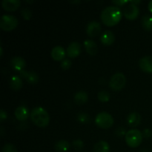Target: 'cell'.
Listing matches in <instances>:
<instances>
[{"label": "cell", "instance_id": "obj_1", "mask_svg": "<svg viewBox=\"0 0 152 152\" xmlns=\"http://www.w3.org/2000/svg\"><path fill=\"white\" fill-rule=\"evenodd\" d=\"M123 13L121 10L117 6L105 7L101 12L100 17L102 22L108 26L116 25L121 19Z\"/></svg>", "mask_w": 152, "mask_h": 152}, {"label": "cell", "instance_id": "obj_2", "mask_svg": "<svg viewBox=\"0 0 152 152\" xmlns=\"http://www.w3.org/2000/svg\"><path fill=\"white\" fill-rule=\"evenodd\" d=\"M30 117L34 124L39 127H45L48 126L50 121V116L48 111L40 106L33 108L30 114Z\"/></svg>", "mask_w": 152, "mask_h": 152}, {"label": "cell", "instance_id": "obj_3", "mask_svg": "<svg viewBox=\"0 0 152 152\" xmlns=\"http://www.w3.org/2000/svg\"><path fill=\"white\" fill-rule=\"evenodd\" d=\"M142 133L136 129H130L126 134V142L131 148H136L139 146L142 140Z\"/></svg>", "mask_w": 152, "mask_h": 152}, {"label": "cell", "instance_id": "obj_4", "mask_svg": "<svg viewBox=\"0 0 152 152\" xmlns=\"http://www.w3.org/2000/svg\"><path fill=\"white\" fill-rule=\"evenodd\" d=\"M18 25V19L11 14H4L0 19V27L4 31H11Z\"/></svg>", "mask_w": 152, "mask_h": 152}, {"label": "cell", "instance_id": "obj_5", "mask_svg": "<svg viewBox=\"0 0 152 152\" xmlns=\"http://www.w3.org/2000/svg\"><path fill=\"white\" fill-rule=\"evenodd\" d=\"M95 123L102 129H108L114 123V118L108 112L102 111L99 113L95 117Z\"/></svg>", "mask_w": 152, "mask_h": 152}, {"label": "cell", "instance_id": "obj_6", "mask_svg": "<svg viewBox=\"0 0 152 152\" xmlns=\"http://www.w3.org/2000/svg\"><path fill=\"white\" fill-rule=\"evenodd\" d=\"M126 83V78L124 74L121 72H117L111 77L109 81V86L114 90H120L125 86Z\"/></svg>", "mask_w": 152, "mask_h": 152}, {"label": "cell", "instance_id": "obj_7", "mask_svg": "<svg viewBox=\"0 0 152 152\" xmlns=\"http://www.w3.org/2000/svg\"><path fill=\"white\" fill-rule=\"evenodd\" d=\"M139 13L140 10L138 6L132 3L130 1H129V2L126 4L124 10H123L124 16L129 19H134L135 18L137 17Z\"/></svg>", "mask_w": 152, "mask_h": 152}, {"label": "cell", "instance_id": "obj_8", "mask_svg": "<svg viewBox=\"0 0 152 152\" xmlns=\"http://www.w3.org/2000/svg\"><path fill=\"white\" fill-rule=\"evenodd\" d=\"M19 76L31 84H36L39 81L38 74L34 71H26L23 69L19 71Z\"/></svg>", "mask_w": 152, "mask_h": 152}, {"label": "cell", "instance_id": "obj_9", "mask_svg": "<svg viewBox=\"0 0 152 152\" xmlns=\"http://www.w3.org/2000/svg\"><path fill=\"white\" fill-rule=\"evenodd\" d=\"M101 28L102 27H101L100 23L97 21L93 20L88 22L87 27H86V31L90 37H96L100 33Z\"/></svg>", "mask_w": 152, "mask_h": 152}, {"label": "cell", "instance_id": "obj_10", "mask_svg": "<svg viewBox=\"0 0 152 152\" xmlns=\"http://www.w3.org/2000/svg\"><path fill=\"white\" fill-rule=\"evenodd\" d=\"M81 51V45L78 42H72L68 45L66 53L69 57L74 58L78 56Z\"/></svg>", "mask_w": 152, "mask_h": 152}, {"label": "cell", "instance_id": "obj_11", "mask_svg": "<svg viewBox=\"0 0 152 152\" xmlns=\"http://www.w3.org/2000/svg\"><path fill=\"white\" fill-rule=\"evenodd\" d=\"M139 65L141 70L147 73H152V56H142L139 61Z\"/></svg>", "mask_w": 152, "mask_h": 152}, {"label": "cell", "instance_id": "obj_12", "mask_svg": "<svg viewBox=\"0 0 152 152\" xmlns=\"http://www.w3.org/2000/svg\"><path fill=\"white\" fill-rule=\"evenodd\" d=\"M52 58L54 60L59 61L63 60L65 59V50L62 46L61 45H56L52 48L51 52H50Z\"/></svg>", "mask_w": 152, "mask_h": 152}, {"label": "cell", "instance_id": "obj_13", "mask_svg": "<svg viewBox=\"0 0 152 152\" xmlns=\"http://www.w3.org/2000/svg\"><path fill=\"white\" fill-rule=\"evenodd\" d=\"M10 64L13 69L20 71L23 70L24 68H25V60L22 56H16L10 59Z\"/></svg>", "mask_w": 152, "mask_h": 152}, {"label": "cell", "instance_id": "obj_14", "mask_svg": "<svg viewBox=\"0 0 152 152\" xmlns=\"http://www.w3.org/2000/svg\"><path fill=\"white\" fill-rule=\"evenodd\" d=\"M100 40L102 44H104L105 45H110L115 40V36L112 31L107 30L101 34Z\"/></svg>", "mask_w": 152, "mask_h": 152}, {"label": "cell", "instance_id": "obj_15", "mask_svg": "<svg viewBox=\"0 0 152 152\" xmlns=\"http://www.w3.org/2000/svg\"><path fill=\"white\" fill-rule=\"evenodd\" d=\"M19 0H3L1 1V6L4 10L7 11H13L16 10L20 6Z\"/></svg>", "mask_w": 152, "mask_h": 152}, {"label": "cell", "instance_id": "obj_16", "mask_svg": "<svg viewBox=\"0 0 152 152\" xmlns=\"http://www.w3.org/2000/svg\"><path fill=\"white\" fill-rule=\"evenodd\" d=\"M15 117L18 120L20 121H23L25 120L29 116V111H28V108L25 106L21 105V106L17 107L15 110Z\"/></svg>", "mask_w": 152, "mask_h": 152}, {"label": "cell", "instance_id": "obj_17", "mask_svg": "<svg viewBox=\"0 0 152 152\" xmlns=\"http://www.w3.org/2000/svg\"><path fill=\"white\" fill-rule=\"evenodd\" d=\"M84 45L86 51L89 54L94 55L97 52V45L93 39H86L84 42Z\"/></svg>", "mask_w": 152, "mask_h": 152}, {"label": "cell", "instance_id": "obj_18", "mask_svg": "<svg viewBox=\"0 0 152 152\" xmlns=\"http://www.w3.org/2000/svg\"><path fill=\"white\" fill-rule=\"evenodd\" d=\"M127 122L129 126L133 127L138 126L141 122V116L136 111H133L128 116Z\"/></svg>", "mask_w": 152, "mask_h": 152}, {"label": "cell", "instance_id": "obj_19", "mask_svg": "<svg viewBox=\"0 0 152 152\" xmlns=\"http://www.w3.org/2000/svg\"><path fill=\"white\" fill-rule=\"evenodd\" d=\"M10 86L13 90H19L22 87V80L19 76H11L9 80Z\"/></svg>", "mask_w": 152, "mask_h": 152}, {"label": "cell", "instance_id": "obj_20", "mask_svg": "<svg viewBox=\"0 0 152 152\" xmlns=\"http://www.w3.org/2000/svg\"><path fill=\"white\" fill-rule=\"evenodd\" d=\"M109 145L105 140L98 141L94 147V152H109Z\"/></svg>", "mask_w": 152, "mask_h": 152}, {"label": "cell", "instance_id": "obj_21", "mask_svg": "<svg viewBox=\"0 0 152 152\" xmlns=\"http://www.w3.org/2000/svg\"><path fill=\"white\" fill-rule=\"evenodd\" d=\"M54 148L58 152H67L70 148V143L65 140H60L55 143Z\"/></svg>", "mask_w": 152, "mask_h": 152}, {"label": "cell", "instance_id": "obj_22", "mask_svg": "<svg viewBox=\"0 0 152 152\" xmlns=\"http://www.w3.org/2000/svg\"><path fill=\"white\" fill-rule=\"evenodd\" d=\"M88 95L84 91H79L74 95V101L77 104H83L87 102Z\"/></svg>", "mask_w": 152, "mask_h": 152}, {"label": "cell", "instance_id": "obj_23", "mask_svg": "<svg viewBox=\"0 0 152 152\" xmlns=\"http://www.w3.org/2000/svg\"><path fill=\"white\" fill-rule=\"evenodd\" d=\"M142 22V26L144 29L147 31H151L152 30V16L150 15L146 14L144 15L141 19Z\"/></svg>", "mask_w": 152, "mask_h": 152}, {"label": "cell", "instance_id": "obj_24", "mask_svg": "<svg viewBox=\"0 0 152 152\" xmlns=\"http://www.w3.org/2000/svg\"><path fill=\"white\" fill-rule=\"evenodd\" d=\"M98 99L101 102H108L110 99V93L107 91L101 90L98 93Z\"/></svg>", "mask_w": 152, "mask_h": 152}, {"label": "cell", "instance_id": "obj_25", "mask_svg": "<svg viewBox=\"0 0 152 152\" xmlns=\"http://www.w3.org/2000/svg\"><path fill=\"white\" fill-rule=\"evenodd\" d=\"M21 14H22V17L25 19H30L32 16V12L30 10L28 7H25V8L22 9L21 10Z\"/></svg>", "mask_w": 152, "mask_h": 152}, {"label": "cell", "instance_id": "obj_26", "mask_svg": "<svg viewBox=\"0 0 152 152\" xmlns=\"http://www.w3.org/2000/svg\"><path fill=\"white\" fill-rule=\"evenodd\" d=\"M2 152H17V149L12 143H7L3 146Z\"/></svg>", "mask_w": 152, "mask_h": 152}, {"label": "cell", "instance_id": "obj_27", "mask_svg": "<svg viewBox=\"0 0 152 152\" xmlns=\"http://www.w3.org/2000/svg\"><path fill=\"white\" fill-rule=\"evenodd\" d=\"M77 119L82 123H88L90 120V117L86 113L80 112L77 116Z\"/></svg>", "mask_w": 152, "mask_h": 152}, {"label": "cell", "instance_id": "obj_28", "mask_svg": "<svg viewBox=\"0 0 152 152\" xmlns=\"http://www.w3.org/2000/svg\"><path fill=\"white\" fill-rule=\"evenodd\" d=\"M71 65H72V62H71V59H68V58H65L61 62V67L64 70L68 69L71 66Z\"/></svg>", "mask_w": 152, "mask_h": 152}, {"label": "cell", "instance_id": "obj_29", "mask_svg": "<svg viewBox=\"0 0 152 152\" xmlns=\"http://www.w3.org/2000/svg\"><path fill=\"white\" fill-rule=\"evenodd\" d=\"M73 146L74 147L77 149H81L83 146H84V143H83V141L81 140L80 139L75 140L73 141L72 142Z\"/></svg>", "mask_w": 152, "mask_h": 152}, {"label": "cell", "instance_id": "obj_30", "mask_svg": "<svg viewBox=\"0 0 152 152\" xmlns=\"http://www.w3.org/2000/svg\"><path fill=\"white\" fill-rule=\"evenodd\" d=\"M128 2H129V1H126V0H114V1H112L113 4L117 6H123V4H126Z\"/></svg>", "mask_w": 152, "mask_h": 152}, {"label": "cell", "instance_id": "obj_31", "mask_svg": "<svg viewBox=\"0 0 152 152\" xmlns=\"http://www.w3.org/2000/svg\"><path fill=\"white\" fill-rule=\"evenodd\" d=\"M6 118H7V113H6V111H4V110L1 109V111H0V120H1V121H3V120H5Z\"/></svg>", "mask_w": 152, "mask_h": 152}, {"label": "cell", "instance_id": "obj_32", "mask_svg": "<svg viewBox=\"0 0 152 152\" xmlns=\"http://www.w3.org/2000/svg\"><path fill=\"white\" fill-rule=\"evenodd\" d=\"M143 134L145 137H150L152 135V132L150 129H144L143 134Z\"/></svg>", "mask_w": 152, "mask_h": 152}, {"label": "cell", "instance_id": "obj_33", "mask_svg": "<svg viewBox=\"0 0 152 152\" xmlns=\"http://www.w3.org/2000/svg\"><path fill=\"white\" fill-rule=\"evenodd\" d=\"M148 10H150V11L152 13V0L148 2Z\"/></svg>", "mask_w": 152, "mask_h": 152}, {"label": "cell", "instance_id": "obj_34", "mask_svg": "<svg viewBox=\"0 0 152 152\" xmlns=\"http://www.w3.org/2000/svg\"><path fill=\"white\" fill-rule=\"evenodd\" d=\"M131 1V2H132V3H133V4H137V5L138 3L140 2V0H137V1Z\"/></svg>", "mask_w": 152, "mask_h": 152}, {"label": "cell", "instance_id": "obj_35", "mask_svg": "<svg viewBox=\"0 0 152 152\" xmlns=\"http://www.w3.org/2000/svg\"><path fill=\"white\" fill-rule=\"evenodd\" d=\"M0 50H1V53H0V55H1V56H2V54H3V51H2V47H0Z\"/></svg>", "mask_w": 152, "mask_h": 152}]
</instances>
